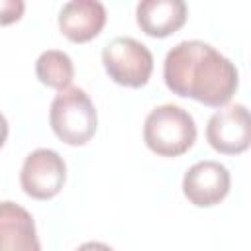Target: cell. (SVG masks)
Segmentation results:
<instances>
[{
	"label": "cell",
	"mask_w": 251,
	"mask_h": 251,
	"mask_svg": "<svg viewBox=\"0 0 251 251\" xmlns=\"http://www.w3.org/2000/svg\"><path fill=\"white\" fill-rule=\"evenodd\" d=\"M6 139H8V122H6L4 114L0 112V147L6 143Z\"/></svg>",
	"instance_id": "14"
},
{
	"label": "cell",
	"mask_w": 251,
	"mask_h": 251,
	"mask_svg": "<svg viewBox=\"0 0 251 251\" xmlns=\"http://www.w3.org/2000/svg\"><path fill=\"white\" fill-rule=\"evenodd\" d=\"M35 75L41 84L57 90H65L71 86L75 78V67L71 57L59 49L43 51L35 61Z\"/></svg>",
	"instance_id": "11"
},
{
	"label": "cell",
	"mask_w": 251,
	"mask_h": 251,
	"mask_svg": "<svg viewBox=\"0 0 251 251\" xmlns=\"http://www.w3.org/2000/svg\"><path fill=\"white\" fill-rule=\"evenodd\" d=\"M206 139L210 147L224 155H239L251 145V122L243 104H229L220 108L206 126Z\"/></svg>",
	"instance_id": "6"
},
{
	"label": "cell",
	"mask_w": 251,
	"mask_h": 251,
	"mask_svg": "<svg viewBox=\"0 0 251 251\" xmlns=\"http://www.w3.org/2000/svg\"><path fill=\"white\" fill-rule=\"evenodd\" d=\"M24 0H0V25H10L24 16Z\"/></svg>",
	"instance_id": "12"
},
{
	"label": "cell",
	"mask_w": 251,
	"mask_h": 251,
	"mask_svg": "<svg viewBox=\"0 0 251 251\" xmlns=\"http://www.w3.org/2000/svg\"><path fill=\"white\" fill-rule=\"evenodd\" d=\"M106 24V8L98 0H71L59 12V29L73 43L94 39Z\"/></svg>",
	"instance_id": "8"
},
{
	"label": "cell",
	"mask_w": 251,
	"mask_h": 251,
	"mask_svg": "<svg viewBox=\"0 0 251 251\" xmlns=\"http://www.w3.org/2000/svg\"><path fill=\"white\" fill-rule=\"evenodd\" d=\"M76 251H114L110 245H106V243H102V241H86V243H82Z\"/></svg>",
	"instance_id": "13"
},
{
	"label": "cell",
	"mask_w": 251,
	"mask_h": 251,
	"mask_svg": "<svg viewBox=\"0 0 251 251\" xmlns=\"http://www.w3.org/2000/svg\"><path fill=\"white\" fill-rule=\"evenodd\" d=\"M229 186V171L218 161H200L192 165L182 176V194L198 208L220 204L227 196Z\"/></svg>",
	"instance_id": "7"
},
{
	"label": "cell",
	"mask_w": 251,
	"mask_h": 251,
	"mask_svg": "<svg viewBox=\"0 0 251 251\" xmlns=\"http://www.w3.org/2000/svg\"><path fill=\"white\" fill-rule=\"evenodd\" d=\"M67 178V165L53 149L31 151L20 171V184L24 192L35 200H49L57 196Z\"/></svg>",
	"instance_id": "5"
},
{
	"label": "cell",
	"mask_w": 251,
	"mask_h": 251,
	"mask_svg": "<svg viewBox=\"0 0 251 251\" xmlns=\"http://www.w3.org/2000/svg\"><path fill=\"white\" fill-rule=\"evenodd\" d=\"M0 251H41L31 214L12 202H0Z\"/></svg>",
	"instance_id": "9"
},
{
	"label": "cell",
	"mask_w": 251,
	"mask_h": 251,
	"mask_svg": "<svg viewBox=\"0 0 251 251\" xmlns=\"http://www.w3.org/2000/svg\"><path fill=\"white\" fill-rule=\"evenodd\" d=\"M49 124L53 133L67 145H84L92 139L98 126V114L90 96L78 88L69 86L59 90L51 102Z\"/></svg>",
	"instance_id": "3"
},
{
	"label": "cell",
	"mask_w": 251,
	"mask_h": 251,
	"mask_svg": "<svg viewBox=\"0 0 251 251\" xmlns=\"http://www.w3.org/2000/svg\"><path fill=\"white\" fill-rule=\"evenodd\" d=\"M188 18L182 0H143L135 8V20L143 33L151 37H167L178 31Z\"/></svg>",
	"instance_id": "10"
},
{
	"label": "cell",
	"mask_w": 251,
	"mask_h": 251,
	"mask_svg": "<svg viewBox=\"0 0 251 251\" xmlns=\"http://www.w3.org/2000/svg\"><path fill=\"white\" fill-rule=\"evenodd\" d=\"M163 78L173 94L210 108H224L239 84L235 65L216 47L198 39L180 41L167 53Z\"/></svg>",
	"instance_id": "1"
},
{
	"label": "cell",
	"mask_w": 251,
	"mask_h": 251,
	"mask_svg": "<svg viewBox=\"0 0 251 251\" xmlns=\"http://www.w3.org/2000/svg\"><path fill=\"white\" fill-rule=\"evenodd\" d=\"M143 141L155 155L178 157L196 141L194 118L176 104H161L145 118Z\"/></svg>",
	"instance_id": "2"
},
{
	"label": "cell",
	"mask_w": 251,
	"mask_h": 251,
	"mask_svg": "<svg viewBox=\"0 0 251 251\" xmlns=\"http://www.w3.org/2000/svg\"><path fill=\"white\" fill-rule=\"evenodd\" d=\"M102 65L116 84L139 88L151 78L153 55L133 37H114L102 49Z\"/></svg>",
	"instance_id": "4"
}]
</instances>
